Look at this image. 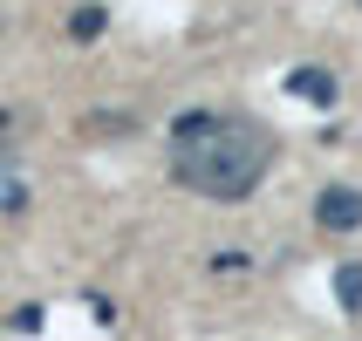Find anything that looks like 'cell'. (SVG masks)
<instances>
[{
    "label": "cell",
    "mask_w": 362,
    "mask_h": 341,
    "mask_svg": "<svg viewBox=\"0 0 362 341\" xmlns=\"http://www.w3.org/2000/svg\"><path fill=\"white\" fill-rule=\"evenodd\" d=\"M274 171V130L246 109H185L171 123V178L199 198H253Z\"/></svg>",
    "instance_id": "cell-1"
},
{
    "label": "cell",
    "mask_w": 362,
    "mask_h": 341,
    "mask_svg": "<svg viewBox=\"0 0 362 341\" xmlns=\"http://www.w3.org/2000/svg\"><path fill=\"white\" fill-rule=\"evenodd\" d=\"M315 225L322 232H362V191L356 184H328L315 198Z\"/></svg>",
    "instance_id": "cell-2"
},
{
    "label": "cell",
    "mask_w": 362,
    "mask_h": 341,
    "mask_svg": "<svg viewBox=\"0 0 362 341\" xmlns=\"http://www.w3.org/2000/svg\"><path fill=\"white\" fill-rule=\"evenodd\" d=\"M287 89H294L301 102H315V109H335V96H342V82L328 76V68H294V76H287Z\"/></svg>",
    "instance_id": "cell-3"
},
{
    "label": "cell",
    "mask_w": 362,
    "mask_h": 341,
    "mask_svg": "<svg viewBox=\"0 0 362 341\" xmlns=\"http://www.w3.org/2000/svg\"><path fill=\"white\" fill-rule=\"evenodd\" d=\"M103 28H110V7H96V0H82L76 14H69V35H76V41H96Z\"/></svg>",
    "instance_id": "cell-4"
},
{
    "label": "cell",
    "mask_w": 362,
    "mask_h": 341,
    "mask_svg": "<svg viewBox=\"0 0 362 341\" xmlns=\"http://www.w3.org/2000/svg\"><path fill=\"white\" fill-rule=\"evenodd\" d=\"M335 301H342L349 314H362V260H349V266H335Z\"/></svg>",
    "instance_id": "cell-5"
},
{
    "label": "cell",
    "mask_w": 362,
    "mask_h": 341,
    "mask_svg": "<svg viewBox=\"0 0 362 341\" xmlns=\"http://www.w3.org/2000/svg\"><path fill=\"white\" fill-rule=\"evenodd\" d=\"M0 130H7V109H0Z\"/></svg>",
    "instance_id": "cell-6"
}]
</instances>
